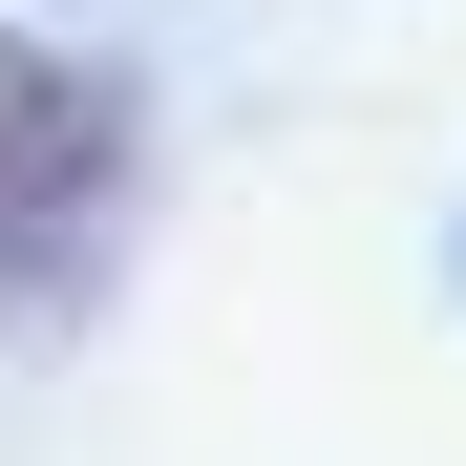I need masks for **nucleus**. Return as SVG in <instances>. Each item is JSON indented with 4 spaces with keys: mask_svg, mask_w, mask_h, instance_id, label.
Wrapping results in <instances>:
<instances>
[{
    "mask_svg": "<svg viewBox=\"0 0 466 466\" xmlns=\"http://www.w3.org/2000/svg\"><path fill=\"white\" fill-rule=\"evenodd\" d=\"M106 148H127V106L86 86V64H64V43H0V255H43V233H86Z\"/></svg>",
    "mask_w": 466,
    "mask_h": 466,
    "instance_id": "1",
    "label": "nucleus"
}]
</instances>
